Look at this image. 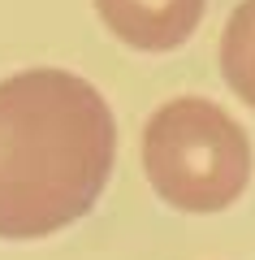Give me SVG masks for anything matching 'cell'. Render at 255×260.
Instances as JSON below:
<instances>
[{"mask_svg": "<svg viewBox=\"0 0 255 260\" xmlns=\"http://www.w3.org/2000/svg\"><path fill=\"white\" fill-rule=\"evenodd\" d=\"M117 156L104 95L69 70L0 83V239H48L95 208Z\"/></svg>", "mask_w": 255, "mask_h": 260, "instance_id": "cell-1", "label": "cell"}, {"mask_svg": "<svg viewBox=\"0 0 255 260\" xmlns=\"http://www.w3.org/2000/svg\"><path fill=\"white\" fill-rule=\"evenodd\" d=\"M208 0H95L104 26L138 52H173L195 35Z\"/></svg>", "mask_w": 255, "mask_h": 260, "instance_id": "cell-3", "label": "cell"}, {"mask_svg": "<svg viewBox=\"0 0 255 260\" xmlns=\"http://www.w3.org/2000/svg\"><path fill=\"white\" fill-rule=\"evenodd\" d=\"M221 74L255 109V0H242L221 35Z\"/></svg>", "mask_w": 255, "mask_h": 260, "instance_id": "cell-4", "label": "cell"}, {"mask_svg": "<svg viewBox=\"0 0 255 260\" xmlns=\"http://www.w3.org/2000/svg\"><path fill=\"white\" fill-rule=\"evenodd\" d=\"M143 169L164 204L221 213L251 182V143L221 104L182 95L152 113L143 130Z\"/></svg>", "mask_w": 255, "mask_h": 260, "instance_id": "cell-2", "label": "cell"}]
</instances>
